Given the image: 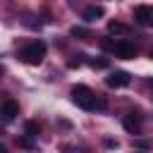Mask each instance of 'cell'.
I'll use <instances>...</instances> for the list:
<instances>
[{"label":"cell","mask_w":153,"mask_h":153,"mask_svg":"<svg viewBox=\"0 0 153 153\" xmlns=\"http://www.w3.org/2000/svg\"><path fill=\"white\" fill-rule=\"evenodd\" d=\"M72 100H74V105H79L81 110H105V98H100L98 93H93L88 86H84V84H76V86H72Z\"/></svg>","instance_id":"cell-1"},{"label":"cell","mask_w":153,"mask_h":153,"mask_svg":"<svg viewBox=\"0 0 153 153\" xmlns=\"http://www.w3.org/2000/svg\"><path fill=\"white\" fill-rule=\"evenodd\" d=\"M45 53H48V45L43 41H31V43H26L19 50V60L26 62V65H41L43 57H45Z\"/></svg>","instance_id":"cell-2"},{"label":"cell","mask_w":153,"mask_h":153,"mask_svg":"<svg viewBox=\"0 0 153 153\" xmlns=\"http://www.w3.org/2000/svg\"><path fill=\"white\" fill-rule=\"evenodd\" d=\"M103 45L105 48H110L117 57H122V60H134L136 57V53H139V48L134 45V43H129V41H115V43H110V41H103Z\"/></svg>","instance_id":"cell-3"},{"label":"cell","mask_w":153,"mask_h":153,"mask_svg":"<svg viewBox=\"0 0 153 153\" xmlns=\"http://www.w3.org/2000/svg\"><path fill=\"white\" fill-rule=\"evenodd\" d=\"M129 81H131V74H129V72H122V69L112 72V74L105 79V84H108L110 88H124V86H129Z\"/></svg>","instance_id":"cell-4"},{"label":"cell","mask_w":153,"mask_h":153,"mask_svg":"<svg viewBox=\"0 0 153 153\" xmlns=\"http://www.w3.org/2000/svg\"><path fill=\"white\" fill-rule=\"evenodd\" d=\"M122 127L129 131V134H139L141 131V115L139 112H127L122 117Z\"/></svg>","instance_id":"cell-5"},{"label":"cell","mask_w":153,"mask_h":153,"mask_svg":"<svg viewBox=\"0 0 153 153\" xmlns=\"http://www.w3.org/2000/svg\"><path fill=\"white\" fill-rule=\"evenodd\" d=\"M134 19H136V24H141V26H151V7H148V5H139V7L134 10Z\"/></svg>","instance_id":"cell-6"},{"label":"cell","mask_w":153,"mask_h":153,"mask_svg":"<svg viewBox=\"0 0 153 153\" xmlns=\"http://www.w3.org/2000/svg\"><path fill=\"white\" fill-rule=\"evenodd\" d=\"M17 115H19V105H17L12 98H7V100L2 103V120H5V122H12Z\"/></svg>","instance_id":"cell-7"},{"label":"cell","mask_w":153,"mask_h":153,"mask_svg":"<svg viewBox=\"0 0 153 153\" xmlns=\"http://www.w3.org/2000/svg\"><path fill=\"white\" fill-rule=\"evenodd\" d=\"M103 14H105V10H103L100 5H91V7H86V10L81 12V19L91 24V22H96V19H100Z\"/></svg>","instance_id":"cell-8"},{"label":"cell","mask_w":153,"mask_h":153,"mask_svg":"<svg viewBox=\"0 0 153 153\" xmlns=\"http://www.w3.org/2000/svg\"><path fill=\"white\" fill-rule=\"evenodd\" d=\"M108 31L115 36H124V33H129V26H124L120 22H108Z\"/></svg>","instance_id":"cell-9"},{"label":"cell","mask_w":153,"mask_h":153,"mask_svg":"<svg viewBox=\"0 0 153 153\" xmlns=\"http://www.w3.org/2000/svg\"><path fill=\"white\" fill-rule=\"evenodd\" d=\"M24 134L38 136V134H41V124H38V122H33V120H31V122H26V124H24Z\"/></svg>","instance_id":"cell-10"},{"label":"cell","mask_w":153,"mask_h":153,"mask_svg":"<svg viewBox=\"0 0 153 153\" xmlns=\"http://www.w3.org/2000/svg\"><path fill=\"white\" fill-rule=\"evenodd\" d=\"M69 33H72V36H76V38H88V36H91V31H88V29H84V26H72V29H69Z\"/></svg>","instance_id":"cell-11"},{"label":"cell","mask_w":153,"mask_h":153,"mask_svg":"<svg viewBox=\"0 0 153 153\" xmlns=\"http://www.w3.org/2000/svg\"><path fill=\"white\" fill-rule=\"evenodd\" d=\"M108 65H110L108 57H96V60H91V67H96V69H105Z\"/></svg>","instance_id":"cell-12"},{"label":"cell","mask_w":153,"mask_h":153,"mask_svg":"<svg viewBox=\"0 0 153 153\" xmlns=\"http://www.w3.org/2000/svg\"><path fill=\"white\" fill-rule=\"evenodd\" d=\"M19 146H22V148H33V136H31V134L22 136V139H19Z\"/></svg>","instance_id":"cell-13"},{"label":"cell","mask_w":153,"mask_h":153,"mask_svg":"<svg viewBox=\"0 0 153 153\" xmlns=\"http://www.w3.org/2000/svg\"><path fill=\"white\" fill-rule=\"evenodd\" d=\"M134 146H136V148H151V141H146V139H136Z\"/></svg>","instance_id":"cell-14"},{"label":"cell","mask_w":153,"mask_h":153,"mask_svg":"<svg viewBox=\"0 0 153 153\" xmlns=\"http://www.w3.org/2000/svg\"><path fill=\"white\" fill-rule=\"evenodd\" d=\"M105 146H108V148H117V146H120V143H117V141H115V139H105Z\"/></svg>","instance_id":"cell-15"},{"label":"cell","mask_w":153,"mask_h":153,"mask_svg":"<svg viewBox=\"0 0 153 153\" xmlns=\"http://www.w3.org/2000/svg\"><path fill=\"white\" fill-rule=\"evenodd\" d=\"M151 26H153V7H151Z\"/></svg>","instance_id":"cell-16"},{"label":"cell","mask_w":153,"mask_h":153,"mask_svg":"<svg viewBox=\"0 0 153 153\" xmlns=\"http://www.w3.org/2000/svg\"><path fill=\"white\" fill-rule=\"evenodd\" d=\"M151 57H153V50H151Z\"/></svg>","instance_id":"cell-17"}]
</instances>
